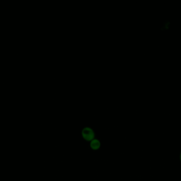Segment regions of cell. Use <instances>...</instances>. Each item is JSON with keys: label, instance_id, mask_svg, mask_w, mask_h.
<instances>
[{"label": "cell", "instance_id": "6da1fadb", "mask_svg": "<svg viewBox=\"0 0 181 181\" xmlns=\"http://www.w3.org/2000/svg\"><path fill=\"white\" fill-rule=\"evenodd\" d=\"M82 137L87 141H92L94 139L95 134L93 130L89 127H85L82 130Z\"/></svg>", "mask_w": 181, "mask_h": 181}, {"label": "cell", "instance_id": "3957f363", "mask_svg": "<svg viewBox=\"0 0 181 181\" xmlns=\"http://www.w3.org/2000/svg\"><path fill=\"white\" fill-rule=\"evenodd\" d=\"M180 160H181V155H180Z\"/></svg>", "mask_w": 181, "mask_h": 181}, {"label": "cell", "instance_id": "7a4b0ae2", "mask_svg": "<svg viewBox=\"0 0 181 181\" xmlns=\"http://www.w3.org/2000/svg\"><path fill=\"white\" fill-rule=\"evenodd\" d=\"M90 146L91 148L93 150H97L98 149L100 148L101 146L100 141L97 139H93L91 141L90 143Z\"/></svg>", "mask_w": 181, "mask_h": 181}]
</instances>
